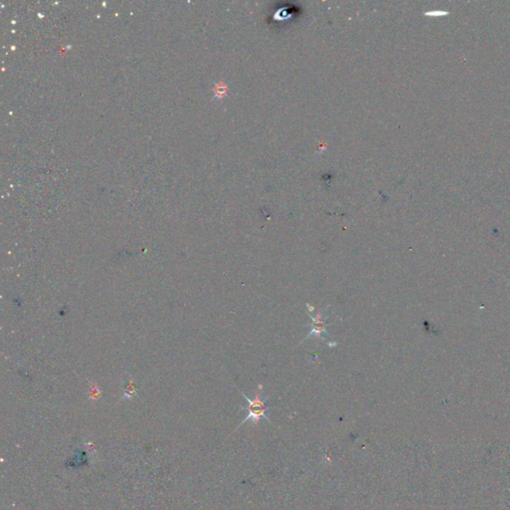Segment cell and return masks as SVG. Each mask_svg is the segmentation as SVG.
Here are the masks:
<instances>
[{"instance_id":"obj_1","label":"cell","mask_w":510,"mask_h":510,"mask_svg":"<svg viewBox=\"0 0 510 510\" xmlns=\"http://www.w3.org/2000/svg\"><path fill=\"white\" fill-rule=\"evenodd\" d=\"M258 387H259L258 391L256 393V395L253 399H250L244 393H241L242 397H244L248 403V406L246 408H243L248 412V415L244 420H242L240 426H241L243 423L247 422L248 420H251L253 423H257L261 419H265L270 422L269 418L267 417V412L269 410V407H267L265 404L266 400H262V398H261L262 397V395H261L262 387L261 386H258Z\"/></svg>"},{"instance_id":"obj_2","label":"cell","mask_w":510,"mask_h":510,"mask_svg":"<svg viewBox=\"0 0 510 510\" xmlns=\"http://www.w3.org/2000/svg\"><path fill=\"white\" fill-rule=\"evenodd\" d=\"M312 323H311V331L310 333L307 335L306 338L314 335L316 336L317 338H322L323 336V333L326 331V326L328 325V323L326 322V318H324L321 314V312L319 311L317 313V315L315 317H312Z\"/></svg>"},{"instance_id":"obj_3","label":"cell","mask_w":510,"mask_h":510,"mask_svg":"<svg viewBox=\"0 0 510 510\" xmlns=\"http://www.w3.org/2000/svg\"><path fill=\"white\" fill-rule=\"evenodd\" d=\"M225 92H226V87L222 83H219L214 87V93L217 97H223Z\"/></svg>"}]
</instances>
